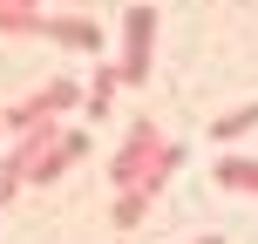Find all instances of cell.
I'll list each match as a JSON object with an SVG mask.
<instances>
[{
    "instance_id": "cell-1",
    "label": "cell",
    "mask_w": 258,
    "mask_h": 244,
    "mask_svg": "<svg viewBox=\"0 0 258 244\" xmlns=\"http://www.w3.org/2000/svg\"><path fill=\"white\" fill-rule=\"evenodd\" d=\"M150 34H156V7H129L122 14V82H150Z\"/></svg>"
},
{
    "instance_id": "cell-2",
    "label": "cell",
    "mask_w": 258,
    "mask_h": 244,
    "mask_svg": "<svg viewBox=\"0 0 258 244\" xmlns=\"http://www.w3.org/2000/svg\"><path fill=\"white\" fill-rule=\"evenodd\" d=\"M75 102H82V95H75V82H48L41 95H27V102H21V109H7L0 122L21 136V129H34V122H48V116H68Z\"/></svg>"
},
{
    "instance_id": "cell-3",
    "label": "cell",
    "mask_w": 258,
    "mask_h": 244,
    "mask_svg": "<svg viewBox=\"0 0 258 244\" xmlns=\"http://www.w3.org/2000/svg\"><path fill=\"white\" fill-rule=\"evenodd\" d=\"M150 156H156V122H136L129 142L116 149V163H109V183H116V190H136L143 170H150Z\"/></svg>"
},
{
    "instance_id": "cell-4",
    "label": "cell",
    "mask_w": 258,
    "mask_h": 244,
    "mask_svg": "<svg viewBox=\"0 0 258 244\" xmlns=\"http://www.w3.org/2000/svg\"><path fill=\"white\" fill-rule=\"evenodd\" d=\"M218 183L224 190H238V197H258V156H218Z\"/></svg>"
},
{
    "instance_id": "cell-5",
    "label": "cell",
    "mask_w": 258,
    "mask_h": 244,
    "mask_svg": "<svg viewBox=\"0 0 258 244\" xmlns=\"http://www.w3.org/2000/svg\"><path fill=\"white\" fill-rule=\"evenodd\" d=\"M41 34L61 41V48H102V27L95 21H41Z\"/></svg>"
},
{
    "instance_id": "cell-6",
    "label": "cell",
    "mask_w": 258,
    "mask_h": 244,
    "mask_svg": "<svg viewBox=\"0 0 258 244\" xmlns=\"http://www.w3.org/2000/svg\"><path fill=\"white\" fill-rule=\"evenodd\" d=\"M245 129H258V102L231 109V116H218V122H211V142H231V136H245Z\"/></svg>"
},
{
    "instance_id": "cell-7",
    "label": "cell",
    "mask_w": 258,
    "mask_h": 244,
    "mask_svg": "<svg viewBox=\"0 0 258 244\" xmlns=\"http://www.w3.org/2000/svg\"><path fill=\"white\" fill-rule=\"evenodd\" d=\"M116 82H122V68H95V82H89V116H109V95H116Z\"/></svg>"
},
{
    "instance_id": "cell-8",
    "label": "cell",
    "mask_w": 258,
    "mask_h": 244,
    "mask_svg": "<svg viewBox=\"0 0 258 244\" xmlns=\"http://www.w3.org/2000/svg\"><path fill=\"white\" fill-rule=\"evenodd\" d=\"M150 204H156V197H143V190H116V224H143Z\"/></svg>"
},
{
    "instance_id": "cell-9",
    "label": "cell",
    "mask_w": 258,
    "mask_h": 244,
    "mask_svg": "<svg viewBox=\"0 0 258 244\" xmlns=\"http://www.w3.org/2000/svg\"><path fill=\"white\" fill-rule=\"evenodd\" d=\"M190 244H224V237H218V231H204V237H190Z\"/></svg>"
},
{
    "instance_id": "cell-10",
    "label": "cell",
    "mask_w": 258,
    "mask_h": 244,
    "mask_svg": "<svg viewBox=\"0 0 258 244\" xmlns=\"http://www.w3.org/2000/svg\"><path fill=\"white\" fill-rule=\"evenodd\" d=\"M21 7H34V0H21Z\"/></svg>"
}]
</instances>
